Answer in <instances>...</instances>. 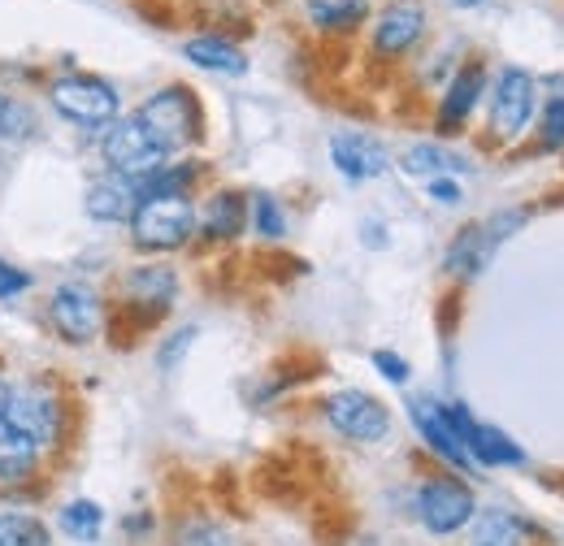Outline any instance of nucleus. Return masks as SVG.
Returning <instances> with one entry per match:
<instances>
[{"instance_id":"obj_1","label":"nucleus","mask_w":564,"mask_h":546,"mask_svg":"<svg viewBox=\"0 0 564 546\" xmlns=\"http://www.w3.org/2000/svg\"><path fill=\"white\" fill-rule=\"evenodd\" d=\"M196 234V208L187 196H148L131 212V239L140 252H178Z\"/></svg>"},{"instance_id":"obj_2","label":"nucleus","mask_w":564,"mask_h":546,"mask_svg":"<svg viewBox=\"0 0 564 546\" xmlns=\"http://www.w3.org/2000/svg\"><path fill=\"white\" fill-rule=\"evenodd\" d=\"M525 221H530L525 208H503V212H495L491 221L465 226V230L452 239V248H447V256H443V270L452 273V277H460V282H474L478 273L491 265L499 243H508V234H517Z\"/></svg>"},{"instance_id":"obj_3","label":"nucleus","mask_w":564,"mask_h":546,"mask_svg":"<svg viewBox=\"0 0 564 546\" xmlns=\"http://www.w3.org/2000/svg\"><path fill=\"white\" fill-rule=\"evenodd\" d=\"M48 105L57 118H66L83 131H100L109 122H118V91L113 83L96 78V74H66L48 87Z\"/></svg>"},{"instance_id":"obj_4","label":"nucleus","mask_w":564,"mask_h":546,"mask_svg":"<svg viewBox=\"0 0 564 546\" xmlns=\"http://www.w3.org/2000/svg\"><path fill=\"white\" fill-rule=\"evenodd\" d=\"M135 118L152 131V139H156L165 152L192 148V143L200 139V105H196V96H192L183 83H170V87L152 91Z\"/></svg>"},{"instance_id":"obj_5","label":"nucleus","mask_w":564,"mask_h":546,"mask_svg":"<svg viewBox=\"0 0 564 546\" xmlns=\"http://www.w3.org/2000/svg\"><path fill=\"white\" fill-rule=\"evenodd\" d=\"M100 156H105V165H109L113 174H122V178H143V174L161 170L170 152L152 139V131L143 127L140 118H118V122L105 127Z\"/></svg>"},{"instance_id":"obj_6","label":"nucleus","mask_w":564,"mask_h":546,"mask_svg":"<svg viewBox=\"0 0 564 546\" xmlns=\"http://www.w3.org/2000/svg\"><path fill=\"white\" fill-rule=\"evenodd\" d=\"M417 516L434 538H452L478 516V499L460 478H430L417 490Z\"/></svg>"},{"instance_id":"obj_7","label":"nucleus","mask_w":564,"mask_h":546,"mask_svg":"<svg viewBox=\"0 0 564 546\" xmlns=\"http://www.w3.org/2000/svg\"><path fill=\"white\" fill-rule=\"evenodd\" d=\"M539 100H534V78L525 69L508 66L499 69L495 78V91H491V135L499 143H512L521 139V131L530 127Z\"/></svg>"},{"instance_id":"obj_8","label":"nucleus","mask_w":564,"mask_h":546,"mask_svg":"<svg viewBox=\"0 0 564 546\" xmlns=\"http://www.w3.org/2000/svg\"><path fill=\"white\" fill-rule=\"evenodd\" d=\"M326 421L352 438V443H382L391 434V412L382 400L365 395V391H335L326 400Z\"/></svg>"},{"instance_id":"obj_9","label":"nucleus","mask_w":564,"mask_h":546,"mask_svg":"<svg viewBox=\"0 0 564 546\" xmlns=\"http://www.w3.org/2000/svg\"><path fill=\"white\" fill-rule=\"evenodd\" d=\"M447 416L465 443V451L474 456V465H487V469H521L525 465V451L495 425H482L465 404H447Z\"/></svg>"},{"instance_id":"obj_10","label":"nucleus","mask_w":564,"mask_h":546,"mask_svg":"<svg viewBox=\"0 0 564 546\" xmlns=\"http://www.w3.org/2000/svg\"><path fill=\"white\" fill-rule=\"evenodd\" d=\"M53 330L62 335L66 342L83 347L100 335V321H105V308H100V295L87 286V282H66L53 291Z\"/></svg>"},{"instance_id":"obj_11","label":"nucleus","mask_w":564,"mask_h":546,"mask_svg":"<svg viewBox=\"0 0 564 546\" xmlns=\"http://www.w3.org/2000/svg\"><path fill=\"white\" fill-rule=\"evenodd\" d=\"M409 416H413L417 434H422L425 447H430L438 460H447V465H456V469H474V456L465 451V443H460V434H456V425H452V416H447V404H438V400H430V395H413V400H409Z\"/></svg>"},{"instance_id":"obj_12","label":"nucleus","mask_w":564,"mask_h":546,"mask_svg":"<svg viewBox=\"0 0 564 546\" xmlns=\"http://www.w3.org/2000/svg\"><path fill=\"white\" fill-rule=\"evenodd\" d=\"M4 416H9L18 429H26L40 447H44V443H57V434H62V404H57V395L44 391V386L9 391V408H4Z\"/></svg>"},{"instance_id":"obj_13","label":"nucleus","mask_w":564,"mask_h":546,"mask_svg":"<svg viewBox=\"0 0 564 546\" xmlns=\"http://www.w3.org/2000/svg\"><path fill=\"white\" fill-rule=\"evenodd\" d=\"M425 35V9L417 0H395L378 13L373 22V53L382 57H404L409 48H417Z\"/></svg>"},{"instance_id":"obj_14","label":"nucleus","mask_w":564,"mask_h":546,"mask_svg":"<svg viewBox=\"0 0 564 546\" xmlns=\"http://www.w3.org/2000/svg\"><path fill=\"white\" fill-rule=\"evenodd\" d=\"M330 161L348 183H369L387 170V148L365 135H335L330 139Z\"/></svg>"},{"instance_id":"obj_15","label":"nucleus","mask_w":564,"mask_h":546,"mask_svg":"<svg viewBox=\"0 0 564 546\" xmlns=\"http://www.w3.org/2000/svg\"><path fill=\"white\" fill-rule=\"evenodd\" d=\"M178 295V273L165 265H143V270L127 273V299L140 308L143 317H161Z\"/></svg>"},{"instance_id":"obj_16","label":"nucleus","mask_w":564,"mask_h":546,"mask_svg":"<svg viewBox=\"0 0 564 546\" xmlns=\"http://www.w3.org/2000/svg\"><path fill=\"white\" fill-rule=\"evenodd\" d=\"M196 226H200V234L209 243H235L243 234V226H248V196H239V192L209 196V205L200 208Z\"/></svg>"},{"instance_id":"obj_17","label":"nucleus","mask_w":564,"mask_h":546,"mask_svg":"<svg viewBox=\"0 0 564 546\" xmlns=\"http://www.w3.org/2000/svg\"><path fill=\"white\" fill-rule=\"evenodd\" d=\"M482 87H487V69L478 62L460 66V74L452 78V87L443 91V105H438V131H456L465 127V118L474 113V105L482 100Z\"/></svg>"},{"instance_id":"obj_18","label":"nucleus","mask_w":564,"mask_h":546,"mask_svg":"<svg viewBox=\"0 0 564 546\" xmlns=\"http://www.w3.org/2000/svg\"><path fill=\"white\" fill-rule=\"evenodd\" d=\"M135 205H140V196H135L131 178H122V174L100 178V183H91V192H87V217H91V221H131Z\"/></svg>"},{"instance_id":"obj_19","label":"nucleus","mask_w":564,"mask_h":546,"mask_svg":"<svg viewBox=\"0 0 564 546\" xmlns=\"http://www.w3.org/2000/svg\"><path fill=\"white\" fill-rule=\"evenodd\" d=\"M35 465H40V443L26 429H18L9 416H0V478L22 481L31 478Z\"/></svg>"},{"instance_id":"obj_20","label":"nucleus","mask_w":564,"mask_h":546,"mask_svg":"<svg viewBox=\"0 0 564 546\" xmlns=\"http://www.w3.org/2000/svg\"><path fill=\"white\" fill-rule=\"evenodd\" d=\"M183 57H187L192 66L213 69V74H243V69H248L243 48H235V44L221 40V35H196V40H187V44H183Z\"/></svg>"},{"instance_id":"obj_21","label":"nucleus","mask_w":564,"mask_h":546,"mask_svg":"<svg viewBox=\"0 0 564 546\" xmlns=\"http://www.w3.org/2000/svg\"><path fill=\"white\" fill-rule=\"evenodd\" d=\"M404 174H413V178H456V174H469V161L465 156H456L452 148H443V143H417V148H409L404 152Z\"/></svg>"},{"instance_id":"obj_22","label":"nucleus","mask_w":564,"mask_h":546,"mask_svg":"<svg viewBox=\"0 0 564 546\" xmlns=\"http://www.w3.org/2000/svg\"><path fill=\"white\" fill-rule=\"evenodd\" d=\"M369 4L365 0H308V22L326 35H344L365 22Z\"/></svg>"},{"instance_id":"obj_23","label":"nucleus","mask_w":564,"mask_h":546,"mask_svg":"<svg viewBox=\"0 0 564 546\" xmlns=\"http://www.w3.org/2000/svg\"><path fill=\"white\" fill-rule=\"evenodd\" d=\"M474 546H525V521L491 507L474 521Z\"/></svg>"},{"instance_id":"obj_24","label":"nucleus","mask_w":564,"mask_h":546,"mask_svg":"<svg viewBox=\"0 0 564 546\" xmlns=\"http://www.w3.org/2000/svg\"><path fill=\"white\" fill-rule=\"evenodd\" d=\"M57 521H62V529L70 534L74 543H96V538L105 534V512H100V503H91V499H70Z\"/></svg>"},{"instance_id":"obj_25","label":"nucleus","mask_w":564,"mask_h":546,"mask_svg":"<svg viewBox=\"0 0 564 546\" xmlns=\"http://www.w3.org/2000/svg\"><path fill=\"white\" fill-rule=\"evenodd\" d=\"M53 534L31 512H0V546H48Z\"/></svg>"},{"instance_id":"obj_26","label":"nucleus","mask_w":564,"mask_h":546,"mask_svg":"<svg viewBox=\"0 0 564 546\" xmlns=\"http://www.w3.org/2000/svg\"><path fill=\"white\" fill-rule=\"evenodd\" d=\"M248 205H252L248 212H252V226H257V234H261V239H270V243H274V239L286 234V217H282V208H279L274 196H265V192H261V196H252Z\"/></svg>"},{"instance_id":"obj_27","label":"nucleus","mask_w":564,"mask_h":546,"mask_svg":"<svg viewBox=\"0 0 564 546\" xmlns=\"http://www.w3.org/2000/svg\"><path fill=\"white\" fill-rule=\"evenodd\" d=\"M174 546H235L230 543V534L217 525V521H183L178 525V534H174Z\"/></svg>"},{"instance_id":"obj_28","label":"nucleus","mask_w":564,"mask_h":546,"mask_svg":"<svg viewBox=\"0 0 564 546\" xmlns=\"http://www.w3.org/2000/svg\"><path fill=\"white\" fill-rule=\"evenodd\" d=\"M556 87H561V91L547 96L543 122H539V135H543V148H547V152H561L564 148V83H556Z\"/></svg>"},{"instance_id":"obj_29","label":"nucleus","mask_w":564,"mask_h":546,"mask_svg":"<svg viewBox=\"0 0 564 546\" xmlns=\"http://www.w3.org/2000/svg\"><path fill=\"white\" fill-rule=\"evenodd\" d=\"M192 342H196V330H192V326H183L178 335H170V339H165L161 356H156V364H161V369H174V364L187 356V347H192Z\"/></svg>"},{"instance_id":"obj_30","label":"nucleus","mask_w":564,"mask_h":546,"mask_svg":"<svg viewBox=\"0 0 564 546\" xmlns=\"http://www.w3.org/2000/svg\"><path fill=\"white\" fill-rule=\"evenodd\" d=\"M373 369H378L387 382H395V386H404V382H409V373H413V369H409V360H400L395 351H373Z\"/></svg>"},{"instance_id":"obj_31","label":"nucleus","mask_w":564,"mask_h":546,"mask_svg":"<svg viewBox=\"0 0 564 546\" xmlns=\"http://www.w3.org/2000/svg\"><path fill=\"white\" fill-rule=\"evenodd\" d=\"M22 291H31V273L13 270L9 261H0V299H13Z\"/></svg>"},{"instance_id":"obj_32","label":"nucleus","mask_w":564,"mask_h":546,"mask_svg":"<svg viewBox=\"0 0 564 546\" xmlns=\"http://www.w3.org/2000/svg\"><path fill=\"white\" fill-rule=\"evenodd\" d=\"M425 192H430L434 200H443V205H456V200H460L456 178H430V183H425Z\"/></svg>"},{"instance_id":"obj_33","label":"nucleus","mask_w":564,"mask_h":546,"mask_svg":"<svg viewBox=\"0 0 564 546\" xmlns=\"http://www.w3.org/2000/svg\"><path fill=\"white\" fill-rule=\"evenodd\" d=\"M148 529H152L148 516H131V521H127V534H148Z\"/></svg>"},{"instance_id":"obj_34","label":"nucleus","mask_w":564,"mask_h":546,"mask_svg":"<svg viewBox=\"0 0 564 546\" xmlns=\"http://www.w3.org/2000/svg\"><path fill=\"white\" fill-rule=\"evenodd\" d=\"M9 109H13V105H9V96L0 91V135H4V122H9Z\"/></svg>"},{"instance_id":"obj_35","label":"nucleus","mask_w":564,"mask_h":546,"mask_svg":"<svg viewBox=\"0 0 564 546\" xmlns=\"http://www.w3.org/2000/svg\"><path fill=\"white\" fill-rule=\"evenodd\" d=\"M4 408H9V386L0 382V416H4Z\"/></svg>"},{"instance_id":"obj_36","label":"nucleus","mask_w":564,"mask_h":546,"mask_svg":"<svg viewBox=\"0 0 564 546\" xmlns=\"http://www.w3.org/2000/svg\"><path fill=\"white\" fill-rule=\"evenodd\" d=\"M456 4H474V0H456Z\"/></svg>"}]
</instances>
